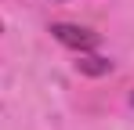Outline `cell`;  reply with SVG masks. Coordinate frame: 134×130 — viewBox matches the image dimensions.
<instances>
[{"label":"cell","mask_w":134,"mask_h":130,"mask_svg":"<svg viewBox=\"0 0 134 130\" xmlns=\"http://www.w3.org/2000/svg\"><path fill=\"white\" fill-rule=\"evenodd\" d=\"M51 36L62 43V47H69V51H94L98 43H102V33H94V29H87V25H72V22H54L51 25Z\"/></svg>","instance_id":"obj_1"},{"label":"cell","mask_w":134,"mask_h":130,"mask_svg":"<svg viewBox=\"0 0 134 130\" xmlns=\"http://www.w3.org/2000/svg\"><path fill=\"white\" fill-rule=\"evenodd\" d=\"M76 69L83 72V76H105V72H112V62L109 58H98V54H80V62H76Z\"/></svg>","instance_id":"obj_2"},{"label":"cell","mask_w":134,"mask_h":130,"mask_svg":"<svg viewBox=\"0 0 134 130\" xmlns=\"http://www.w3.org/2000/svg\"><path fill=\"white\" fill-rule=\"evenodd\" d=\"M131 105H134V94H131Z\"/></svg>","instance_id":"obj_3"},{"label":"cell","mask_w":134,"mask_h":130,"mask_svg":"<svg viewBox=\"0 0 134 130\" xmlns=\"http://www.w3.org/2000/svg\"><path fill=\"white\" fill-rule=\"evenodd\" d=\"M0 29H4V25H0Z\"/></svg>","instance_id":"obj_4"}]
</instances>
